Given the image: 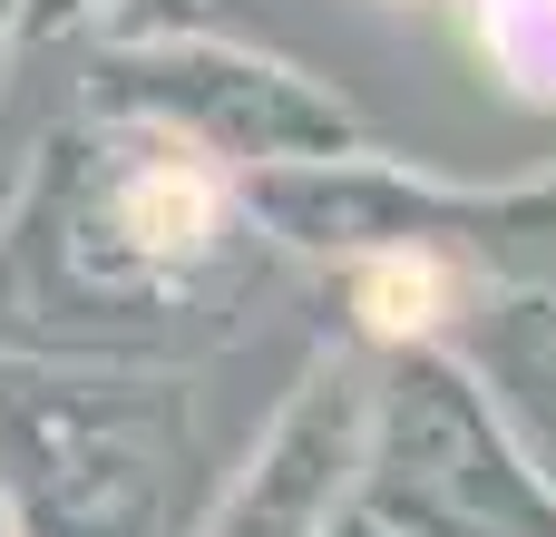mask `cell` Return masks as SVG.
<instances>
[{"label":"cell","instance_id":"cell-1","mask_svg":"<svg viewBox=\"0 0 556 537\" xmlns=\"http://www.w3.org/2000/svg\"><path fill=\"white\" fill-rule=\"evenodd\" d=\"M244 225V176L166 127H127L117 147L49 137L10 235H0V333L29 342H215L225 235Z\"/></svg>","mask_w":556,"mask_h":537},{"label":"cell","instance_id":"cell-2","mask_svg":"<svg viewBox=\"0 0 556 537\" xmlns=\"http://www.w3.org/2000/svg\"><path fill=\"white\" fill-rule=\"evenodd\" d=\"M186 450V401L156 382H0L10 537H147Z\"/></svg>","mask_w":556,"mask_h":537},{"label":"cell","instance_id":"cell-3","mask_svg":"<svg viewBox=\"0 0 556 537\" xmlns=\"http://www.w3.org/2000/svg\"><path fill=\"white\" fill-rule=\"evenodd\" d=\"M88 108L117 127H166L186 147H205L215 166L254 176V166H313V157H362L371 127L303 78L293 59L205 39V29H156V39H98V78Z\"/></svg>","mask_w":556,"mask_h":537},{"label":"cell","instance_id":"cell-4","mask_svg":"<svg viewBox=\"0 0 556 537\" xmlns=\"http://www.w3.org/2000/svg\"><path fill=\"white\" fill-rule=\"evenodd\" d=\"M371 519L410 537H556V489L508 450L450 362H401L371 401Z\"/></svg>","mask_w":556,"mask_h":537},{"label":"cell","instance_id":"cell-5","mask_svg":"<svg viewBox=\"0 0 556 537\" xmlns=\"http://www.w3.org/2000/svg\"><path fill=\"white\" fill-rule=\"evenodd\" d=\"M371 401L381 391L362 362H313V382L283 401V421L264 430V450L244 460V479L225 489L205 537H332L371 460Z\"/></svg>","mask_w":556,"mask_h":537},{"label":"cell","instance_id":"cell-6","mask_svg":"<svg viewBox=\"0 0 556 537\" xmlns=\"http://www.w3.org/2000/svg\"><path fill=\"white\" fill-rule=\"evenodd\" d=\"M362 264H352V323L371 333V342H401V352H420L450 313H459V274H450V254L430 245V235H391V245H352Z\"/></svg>","mask_w":556,"mask_h":537},{"label":"cell","instance_id":"cell-7","mask_svg":"<svg viewBox=\"0 0 556 537\" xmlns=\"http://www.w3.org/2000/svg\"><path fill=\"white\" fill-rule=\"evenodd\" d=\"M479 49L518 98L556 108V0H479Z\"/></svg>","mask_w":556,"mask_h":537},{"label":"cell","instance_id":"cell-8","mask_svg":"<svg viewBox=\"0 0 556 537\" xmlns=\"http://www.w3.org/2000/svg\"><path fill=\"white\" fill-rule=\"evenodd\" d=\"M29 29H98V39H156V29H195V0H29Z\"/></svg>","mask_w":556,"mask_h":537},{"label":"cell","instance_id":"cell-9","mask_svg":"<svg viewBox=\"0 0 556 537\" xmlns=\"http://www.w3.org/2000/svg\"><path fill=\"white\" fill-rule=\"evenodd\" d=\"M29 39V0H0V78H10V49Z\"/></svg>","mask_w":556,"mask_h":537},{"label":"cell","instance_id":"cell-10","mask_svg":"<svg viewBox=\"0 0 556 537\" xmlns=\"http://www.w3.org/2000/svg\"><path fill=\"white\" fill-rule=\"evenodd\" d=\"M342 537H391V528H381V519H371V528H342Z\"/></svg>","mask_w":556,"mask_h":537}]
</instances>
